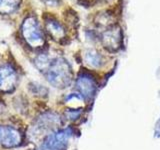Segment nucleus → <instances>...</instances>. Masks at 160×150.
<instances>
[{
	"mask_svg": "<svg viewBox=\"0 0 160 150\" xmlns=\"http://www.w3.org/2000/svg\"><path fill=\"white\" fill-rule=\"evenodd\" d=\"M35 64L53 86L63 89L71 84L72 69L65 59L60 57L50 59L46 55H41L35 59Z\"/></svg>",
	"mask_w": 160,
	"mask_h": 150,
	"instance_id": "nucleus-1",
	"label": "nucleus"
},
{
	"mask_svg": "<svg viewBox=\"0 0 160 150\" xmlns=\"http://www.w3.org/2000/svg\"><path fill=\"white\" fill-rule=\"evenodd\" d=\"M22 34L29 46L40 48L45 44V38L36 18L29 16L23 21Z\"/></svg>",
	"mask_w": 160,
	"mask_h": 150,
	"instance_id": "nucleus-2",
	"label": "nucleus"
},
{
	"mask_svg": "<svg viewBox=\"0 0 160 150\" xmlns=\"http://www.w3.org/2000/svg\"><path fill=\"white\" fill-rule=\"evenodd\" d=\"M71 134L72 132L70 128L61 129L49 134L39 150H65Z\"/></svg>",
	"mask_w": 160,
	"mask_h": 150,
	"instance_id": "nucleus-3",
	"label": "nucleus"
},
{
	"mask_svg": "<svg viewBox=\"0 0 160 150\" xmlns=\"http://www.w3.org/2000/svg\"><path fill=\"white\" fill-rule=\"evenodd\" d=\"M101 41L105 49L110 52H115L121 48L122 30L117 25H112L102 33Z\"/></svg>",
	"mask_w": 160,
	"mask_h": 150,
	"instance_id": "nucleus-4",
	"label": "nucleus"
},
{
	"mask_svg": "<svg viewBox=\"0 0 160 150\" xmlns=\"http://www.w3.org/2000/svg\"><path fill=\"white\" fill-rule=\"evenodd\" d=\"M76 88L83 99L90 100L96 93V80L89 73H81L76 79Z\"/></svg>",
	"mask_w": 160,
	"mask_h": 150,
	"instance_id": "nucleus-5",
	"label": "nucleus"
},
{
	"mask_svg": "<svg viewBox=\"0 0 160 150\" xmlns=\"http://www.w3.org/2000/svg\"><path fill=\"white\" fill-rule=\"evenodd\" d=\"M17 84L16 71L9 65L0 66V91L11 92Z\"/></svg>",
	"mask_w": 160,
	"mask_h": 150,
	"instance_id": "nucleus-6",
	"label": "nucleus"
},
{
	"mask_svg": "<svg viewBox=\"0 0 160 150\" xmlns=\"http://www.w3.org/2000/svg\"><path fill=\"white\" fill-rule=\"evenodd\" d=\"M21 142V134L10 126H0V144L6 148L17 146Z\"/></svg>",
	"mask_w": 160,
	"mask_h": 150,
	"instance_id": "nucleus-7",
	"label": "nucleus"
},
{
	"mask_svg": "<svg viewBox=\"0 0 160 150\" xmlns=\"http://www.w3.org/2000/svg\"><path fill=\"white\" fill-rule=\"evenodd\" d=\"M46 28L49 35L53 39H61L65 36V29L56 19L48 18L46 20Z\"/></svg>",
	"mask_w": 160,
	"mask_h": 150,
	"instance_id": "nucleus-8",
	"label": "nucleus"
},
{
	"mask_svg": "<svg viewBox=\"0 0 160 150\" xmlns=\"http://www.w3.org/2000/svg\"><path fill=\"white\" fill-rule=\"evenodd\" d=\"M85 60L93 68H100L104 64L103 56L96 50H89L85 55Z\"/></svg>",
	"mask_w": 160,
	"mask_h": 150,
	"instance_id": "nucleus-9",
	"label": "nucleus"
},
{
	"mask_svg": "<svg viewBox=\"0 0 160 150\" xmlns=\"http://www.w3.org/2000/svg\"><path fill=\"white\" fill-rule=\"evenodd\" d=\"M21 0H0V13L8 14L16 10Z\"/></svg>",
	"mask_w": 160,
	"mask_h": 150,
	"instance_id": "nucleus-10",
	"label": "nucleus"
},
{
	"mask_svg": "<svg viewBox=\"0 0 160 150\" xmlns=\"http://www.w3.org/2000/svg\"><path fill=\"white\" fill-rule=\"evenodd\" d=\"M79 115H80V111H76V110H69V111H67V117L69 119H71V120H74V119H76L77 117H79Z\"/></svg>",
	"mask_w": 160,
	"mask_h": 150,
	"instance_id": "nucleus-11",
	"label": "nucleus"
},
{
	"mask_svg": "<svg viewBox=\"0 0 160 150\" xmlns=\"http://www.w3.org/2000/svg\"><path fill=\"white\" fill-rule=\"evenodd\" d=\"M45 3H47L49 5H55L59 2V0H43Z\"/></svg>",
	"mask_w": 160,
	"mask_h": 150,
	"instance_id": "nucleus-12",
	"label": "nucleus"
}]
</instances>
